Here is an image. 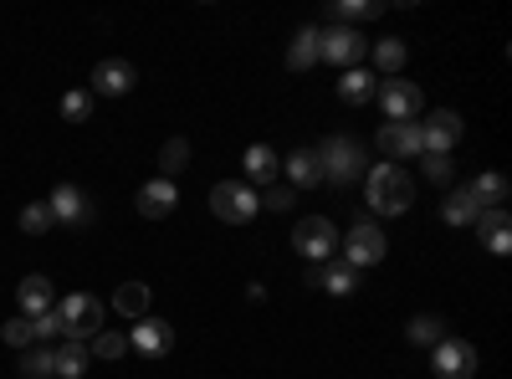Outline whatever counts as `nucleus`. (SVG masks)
<instances>
[{"label":"nucleus","mask_w":512,"mask_h":379,"mask_svg":"<svg viewBox=\"0 0 512 379\" xmlns=\"http://www.w3.org/2000/svg\"><path fill=\"white\" fill-rule=\"evenodd\" d=\"M364 52L369 41L359 36V26H323L318 31V62H333V67H364Z\"/></svg>","instance_id":"obj_5"},{"label":"nucleus","mask_w":512,"mask_h":379,"mask_svg":"<svg viewBox=\"0 0 512 379\" xmlns=\"http://www.w3.org/2000/svg\"><path fill=\"white\" fill-rule=\"evenodd\" d=\"M57 221H52V210H47V200H31L26 210H21V231L26 236H47Z\"/></svg>","instance_id":"obj_31"},{"label":"nucleus","mask_w":512,"mask_h":379,"mask_svg":"<svg viewBox=\"0 0 512 379\" xmlns=\"http://www.w3.org/2000/svg\"><path fill=\"white\" fill-rule=\"evenodd\" d=\"M374 93H379V77H374L369 67H349L344 77H338V98H344V103H354V108L374 103Z\"/></svg>","instance_id":"obj_18"},{"label":"nucleus","mask_w":512,"mask_h":379,"mask_svg":"<svg viewBox=\"0 0 512 379\" xmlns=\"http://www.w3.org/2000/svg\"><path fill=\"white\" fill-rule=\"evenodd\" d=\"M364 200L374 216H405L410 200H415V185L400 164H369L364 170Z\"/></svg>","instance_id":"obj_1"},{"label":"nucleus","mask_w":512,"mask_h":379,"mask_svg":"<svg viewBox=\"0 0 512 379\" xmlns=\"http://www.w3.org/2000/svg\"><path fill=\"white\" fill-rule=\"evenodd\" d=\"M477 231H482V246L492 251V257H507V251H512V231H507V205H502V210H482V216H477Z\"/></svg>","instance_id":"obj_17"},{"label":"nucleus","mask_w":512,"mask_h":379,"mask_svg":"<svg viewBox=\"0 0 512 379\" xmlns=\"http://www.w3.org/2000/svg\"><path fill=\"white\" fill-rule=\"evenodd\" d=\"M338 246H344V262L354 267V272H364V267H379L384 262V251H390V241H384V231L374 226V221H359L344 241H338Z\"/></svg>","instance_id":"obj_9"},{"label":"nucleus","mask_w":512,"mask_h":379,"mask_svg":"<svg viewBox=\"0 0 512 379\" xmlns=\"http://www.w3.org/2000/svg\"><path fill=\"white\" fill-rule=\"evenodd\" d=\"M134 82H139V72H134V62H123V57H108V62H98L93 67V98H128L134 93Z\"/></svg>","instance_id":"obj_11"},{"label":"nucleus","mask_w":512,"mask_h":379,"mask_svg":"<svg viewBox=\"0 0 512 379\" xmlns=\"http://www.w3.org/2000/svg\"><path fill=\"white\" fill-rule=\"evenodd\" d=\"M16 303H21V318H41V313H52V308H57V298H52V282L41 277V272L21 277V287H16Z\"/></svg>","instance_id":"obj_16"},{"label":"nucleus","mask_w":512,"mask_h":379,"mask_svg":"<svg viewBox=\"0 0 512 379\" xmlns=\"http://www.w3.org/2000/svg\"><path fill=\"white\" fill-rule=\"evenodd\" d=\"M369 52H374V77L384 82V77H400V67H405V57H410V47L400 36H384V41H369Z\"/></svg>","instance_id":"obj_20"},{"label":"nucleus","mask_w":512,"mask_h":379,"mask_svg":"<svg viewBox=\"0 0 512 379\" xmlns=\"http://www.w3.org/2000/svg\"><path fill=\"white\" fill-rule=\"evenodd\" d=\"M0 339H6L11 349H31V339H36V333H31V318H11L6 328H0Z\"/></svg>","instance_id":"obj_36"},{"label":"nucleus","mask_w":512,"mask_h":379,"mask_svg":"<svg viewBox=\"0 0 512 379\" xmlns=\"http://www.w3.org/2000/svg\"><path fill=\"white\" fill-rule=\"evenodd\" d=\"M93 354H98V359H123V354H128V333H98Z\"/></svg>","instance_id":"obj_35"},{"label":"nucleus","mask_w":512,"mask_h":379,"mask_svg":"<svg viewBox=\"0 0 512 379\" xmlns=\"http://www.w3.org/2000/svg\"><path fill=\"white\" fill-rule=\"evenodd\" d=\"M405 339L420 344V349H436V344L446 339V318H436V313H415L410 328H405Z\"/></svg>","instance_id":"obj_29"},{"label":"nucleus","mask_w":512,"mask_h":379,"mask_svg":"<svg viewBox=\"0 0 512 379\" xmlns=\"http://www.w3.org/2000/svg\"><path fill=\"white\" fill-rule=\"evenodd\" d=\"M31 333H36V339H57V333H62L57 308H52V313H41V318H31Z\"/></svg>","instance_id":"obj_38"},{"label":"nucleus","mask_w":512,"mask_h":379,"mask_svg":"<svg viewBox=\"0 0 512 379\" xmlns=\"http://www.w3.org/2000/svg\"><path fill=\"white\" fill-rule=\"evenodd\" d=\"M318 62V26H303L287 47V72H308Z\"/></svg>","instance_id":"obj_28"},{"label":"nucleus","mask_w":512,"mask_h":379,"mask_svg":"<svg viewBox=\"0 0 512 379\" xmlns=\"http://www.w3.org/2000/svg\"><path fill=\"white\" fill-rule=\"evenodd\" d=\"M52 359H57V379H82V374H88L93 349H88V344H77V339H67L62 349H52Z\"/></svg>","instance_id":"obj_26"},{"label":"nucleus","mask_w":512,"mask_h":379,"mask_svg":"<svg viewBox=\"0 0 512 379\" xmlns=\"http://www.w3.org/2000/svg\"><path fill=\"white\" fill-rule=\"evenodd\" d=\"M277 170H282L277 149H267V144H251V149H246V180H256V185H277Z\"/></svg>","instance_id":"obj_23"},{"label":"nucleus","mask_w":512,"mask_h":379,"mask_svg":"<svg viewBox=\"0 0 512 379\" xmlns=\"http://www.w3.org/2000/svg\"><path fill=\"white\" fill-rule=\"evenodd\" d=\"M292 246L303 251L313 267H323V262H333V251H338V231H333L328 216H303L292 226Z\"/></svg>","instance_id":"obj_6"},{"label":"nucleus","mask_w":512,"mask_h":379,"mask_svg":"<svg viewBox=\"0 0 512 379\" xmlns=\"http://www.w3.org/2000/svg\"><path fill=\"white\" fill-rule=\"evenodd\" d=\"M466 190H472V200H477V210H502L507 205V175H497V170H487V175H477L472 185H466Z\"/></svg>","instance_id":"obj_22"},{"label":"nucleus","mask_w":512,"mask_h":379,"mask_svg":"<svg viewBox=\"0 0 512 379\" xmlns=\"http://www.w3.org/2000/svg\"><path fill=\"white\" fill-rule=\"evenodd\" d=\"M313 154H318V164H323V180H333V185H354V180L369 170L364 144H354L349 134L323 139V149H313Z\"/></svg>","instance_id":"obj_2"},{"label":"nucleus","mask_w":512,"mask_h":379,"mask_svg":"<svg viewBox=\"0 0 512 379\" xmlns=\"http://www.w3.org/2000/svg\"><path fill=\"white\" fill-rule=\"evenodd\" d=\"M210 210H216V221H226V226H246V221H256V210H262V195L241 180H221L210 190Z\"/></svg>","instance_id":"obj_4"},{"label":"nucleus","mask_w":512,"mask_h":379,"mask_svg":"<svg viewBox=\"0 0 512 379\" xmlns=\"http://www.w3.org/2000/svg\"><path fill=\"white\" fill-rule=\"evenodd\" d=\"M292 185H267V195H262V210H292Z\"/></svg>","instance_id":"obj_37"},{"label":"nucleus","mask_w":512,"mask_h":379,"mask_svg":"<svg viewBox=\"0 0 512 379\" xmlns=\"http://www.w3.org/2000/svg\"><path fill=\"white\" fill-rule=\"evenodd\" d=\"M477 216H482V210H477V200H472V190H466V185H456L446 195V205H441V221L446 226H477Z\"/></svg>","instance_id":"obj_24"},{"label":"nucleus","mask_w":512,"mask_h":379,"mask_svg":"<svg viewBox=\"0 0 512 379\" xmlns=\"http://www.w3.org/2000/svg\"><path fill=\"white\" fill-rule=\"evenodd\" d=\"M384 11V0H338L333 6V26H359V21H379Z\"/></svg>","instance_id":"obj_27"},{"label":"nucleus","mask_w":512,"mask_h":379,"mask_svg":"<svg viewBox=\"0 0 512 379\" xmlns=\"http://www.w3.org/2000/svg\"><path fill=\"white\" fill-rule=\"evenodd\" d=\"M159 180H175V175H185L190 170V139H169L164 149H159Z\"/></svg>","instance_id":"obj_30"},{"label":"nucleus","mask_w":512,"mask_h":379,"mask_svg":"<svg viewBox=\"0 0 512 379\" xmlns=\"http://www.w3.org/2000/svg\"><path fill=\"white\" fill-rule=\"evenodd\" d=\"M62 118H67V123H88V118H93V93H88V88H72V93L62 98Z\"/></svg>","instance_id":"obj_33"},{"label":"nucleus","mask_w":512,"mask_h":379,"mask_svg":"<svg viewBox=\"0 0 512 379\" xmlns=\"http://www.w3.org/2000/svg\"><path fill=\"white\" fill-rule=\"evenodd\" d=\"M461 134H466V123H461L456 108H436L431 118L420 123V144H425V154H451V149L461 144Z\"/></svg>","instance_id":"obj_10"},{"label":"nucleus","mask_w":512,"mask_h":379,"mask_svg":"<svg viewBox=\"0 0 512 379\" xmlns=\"http://www.w3.org/2000/svg\"><path fill=\"white\" fill-rule=\"evenodd\" d=\"M113 313H118V318H134V323L149 318V287H144V282H123V287L113 292Z\"/></svg>","instance_id":"obj_25"},{"label":"nucleus","mask_w":512,"mask_h":379,"mask_svg":"<svg viewBox=\"0 0 512 379\" xmlns=\"http://www.w3.org/2000/svg\"><path fill=\"white\" fill-rule=\"evenodd\" d=\"M128 349H139V354H149V359H164L169 349H175V328L149 313V318H139L134 328H128Z\"/></svg>","instance_id":"obj_12"},{"label":"nucleus","mask_w":512,"mask_h":379,"mask_svg":"<svg viewBox=\"0 0 512 379\" xmlns=\"http://www.w3.org/2000/svg\"><path fill=\"white\" fill-rule=\"evenodd\" d=\"M374 98H379V108H384L390 123H415L420 108H425V93L415 88V82H405V77H384Z\"/></svg>","instance_id":"obj_7"},{"label":"nucleus","mask_w":512,"mask_h":379,"mask_svg":"<svg viewBox=\"0 0 512 379\" xmlns=\"http://www.w3.org/2000/svg\"><path fill=\"white\" fill-rule=\"evenodd\" d=\"M379 154L400 164V159H420L425 144H420V123H384L379 129Z\"/></svg>","instance_id":"obj_13"},{"label":"nucleus","mask_w":512,"mask_h":379,"mask_svg":"<svg viewBox=\"0 0 512 379\" xmlns=\"http://www.w3.org/2000/svg\"><path fill=\"white\" fill-rule=\"evenodd\" d=\"M57 318H62V339L93 344L103 333V298H93V292H72V298L57 303Z\"/></svg>","instance_id":"obj_3"},{"label":"nucleus","mask_w":512,"mask_h":379,"mask_svg":"<svg viewBox=\"0 0 512 379\" xmlns=\"http://www.w3.org/2000/svg\"><path fill=\"white\" fill-rule=\"evenodd\" d=\"M303 287H323V292H333V298H349V292H359V272L349 262H323V267L303 272Z\"/></svg>","instance_id":"obj_14"},{"label":"nucleus","mask_w":512,"mask_h":379,"mask_svg":"<svg viewBox=\"0 0 512 379\" xmlns=\"http://www.w3.org/2000/svg\"><path fill=\"white\" fill-rule=\"evenodd\" d=\"M47 210H52V221H88V216H93L88 195H82L77 185H57L52 200H47Z\"/></svg>","instance_id":"obj_21"},{"label":"nucleus","mask_w":512,"mask_h":379,"mask_svg":"<svg viewBox=\"0 0 512 379\" xmlns=\"http://www.w3.org/2000/svg\"><path fill=\"white\" fill-rule=\"evenodd\" d=\"M134 205H139V216H144V221H164L169 210L180 205V190H175V180H149V185H139Z\"/></svg>","instance_id":"obj_15"},{"label":"nucleus","mask_w":512,"mask_h":379,"mask_svg":"<svg viewBox=\"0 0 512 379\" xmlns=\"http://www.w3.org/2000/svg\"><path fill=\"white\" fill-rule=\"evenodd\" d=\"M21 374H26V379H52V374H57L52 349H26V354H21Z\"/></svg>","instance_id":"obj_32"},{"label":"nucleus","mask_w":512,"mask_h":379,"mask_svg":"<svg viewBox=\"0 0 512 379\" xmlns=\"http://www.w3.org/2000/svg\"><path fill=\"white\" fill-rule=\"evenodd\" d=\"M282 170H287V185H292V190H308V185L323 180V164H318L313 149H292V154L282 159Z\"/></svg>","instance_id":"obj_19"},{"label":"nucleus","mask_w":512,"mask_h":379,"mask_svg":"<svg viewBox=\"0 0 512 379\" xmlns=\"http://www.w3.org/2000/svg\"><path fill=\"white\" fill-rule=\"evenodd\" d=\"M420 164H425V180L431 185H451V175H456L451 154H420Z\"/></svg>","instance_id":"obj_34"},{"label":"nucleus","mask_w":512,"mask_h":379,"mask_svg":"<svg viewBox=\"0 0 512 379\" xmlns=\"http://www.w3.org/2000/svg\"><path fill=\"white\" fill-rule=\"evenodd\" d=\"M431 369H436V379H472L477 369H482V359H477V344H466V339H446L431 349Z\"/></svg>","instance_id":"obj_8"}]
</instances>
